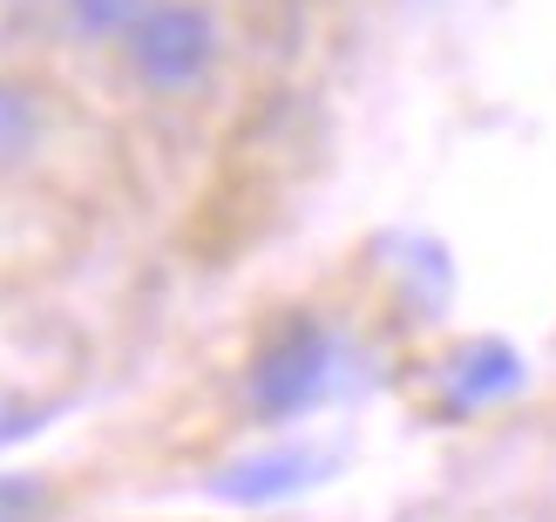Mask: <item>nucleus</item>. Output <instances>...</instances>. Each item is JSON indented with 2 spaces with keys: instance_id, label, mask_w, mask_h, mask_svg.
I'll list each match as a JSON object with an SVG mask.
<instances>
[{
  "instance_id": "obj_3",
  "label": "nucleus",
  "mask_w": 556,
  "mask_h": 522,
  "mask_svg": "<svg viewBox=\"0 0 556 522\" xmlns=\"http://www.w3.org/2000/svg\"><path fill=\"white\" fill-rule=\"evenodd\" d=\"M434 380L448 387V394L434 400V415L462 421V415H482L489 400L516 394V387H522V367H516V353H509V346H495V340H468V346H455L448 360L434 367Z\"/></svg>"
},
{
  "instance_id": "obj_2",
  "label": "nucleus",
  "mask_w": 556,
  "mask_h": 522,
  "mask_svg": "<svg viewBox=\"0 0 556 522\" xmlns=\"http://www.w3.org/2000/svg\"><path fill=\"white\" fill-rule=\"evenodd\" d=\"M123 81L143 102H198L231 62V27L217 0H156L116 48Z\"/></svg>"
},
{
  "instance_id": "obj_1",
  "label": "nucleus",
  "mask_w": 556,
  "mask_h": 522,
  "mask_svg": "<svg viewBox=\"0 0 556 522\" xmlns=\"http://www.w3.org/2000/svg\"><path fill=\"white\" fill-rule=\"evenodd\" d=\"M346 360H353V346L319 306H286L258 326L252 353H244L238 400L258 428H292L305 415H319L326 400H340L346 373H353Z\"/></svg>"
},
{
  "instance_id": "obj_4",
  "label": "nucleus",
  "mask_w": 556,
  "mask_h": 522,
  "mask_svg": "<svg viewBox=\"0 0 556 522\" xmlns=\"http://www.w3.org/2000/svg\"><path fill=\"white\" fill-rule=\"evenodd\" d=\"M54 96L35 75H0V177L35 170L54 143Z\"/></svg>"
},
{
  "instance_id": "obj_5",
  "label": "nucleus",
  "mask_w": 556,
  "mask_h": 522,
  "mask_svg": "<svg viewBox=\"0 0 556 522\" xmlns=\"http://www.w3.org/2000/svg\"><path fill=\"white\" fill-rule=\"evenodd\" d=\"M319 482V455L313 448H265V455H244L231 469H217L204 488L225 502H278V496H299V488Z\"/></svg>"
},
{
  "instance_id": "obj_8",
  "label": "nucleus",
  "mask_w": 556,
  "mask_h": 522,
  "mask_svg": "<svg viewBox=\"0 0 556 522\" xmlns=\"http://www.w3.org/2000/svg\"><path fill=\"white\" fill-rule=\"evenodd\" d=\"M482 522H556V509H543V502H509V509H489Z\"/></svg>"
},
{
  "instance_id": "obj_7",
  "label": "nucleus",
  "mask_w": 556,
  "mask_h": 522,
  "mask_svg": "<svg viewBox=\"0 0 556 522\" xmlns=\"http://www.w3.org/2000/svg\"><path fill=\"white\" fill-rule=\"evenodd\" d=\"M62 515V482L35 475V469H8L0 475V522H54Z\"/></svg>"
},
{
  "instance_id": "obj_6",
  "label": "nucleus",
  "mask_w": 556,
  "mask_h": 522,
  "mask_svg": "<svg viewBox=\"0 0 556 522\" xmlns=\"http://www.w3.org/2000/svg\"><path fill=\"white\" fill-rule=\"evenodd\" d=\"M156 0H54V21L75 48H96V54H116L123 35L143 21Z\"/></svg>"
}]
</instances>
